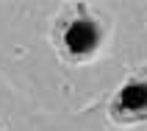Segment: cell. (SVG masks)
<instances>
[{
  "mask_svg": "<svg viewBox=\"0 0 147 131\" xmlns=\"http://www.w3.org/2000/svg\"><path fill=\"white\" fill-rule=\"evenodd\" d=\"M106 39V23L89 3H69L53 25V48L67 64H86Z\"/></svg>",
  "mask_w": 147,
  "mask_h": 131,
  "instance_id": "1",
  "label": "cell"
},
{
  "mask_svg": "<svg viewBox=\"0 0 147 131\" xmlns=\"http://www.w3.org/2000/svg\"><path fill=\"white\" fill-rule=\"evenodd\" d=\"M108 117L117 126L147 123V67H139L122 81L108 103Z\"/></svg>",
  "mask_w": 147,
  "mask_h": 131,
  "instance_id": "2",
  "label": "cell"
}]
</instances>
